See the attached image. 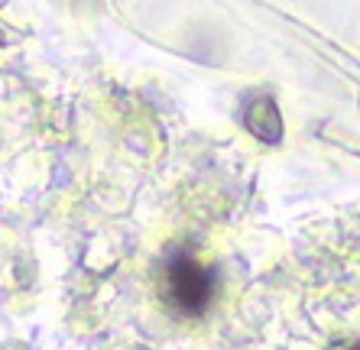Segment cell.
Here are the masks:
<instances>
[{"label": "cell", "instance_id": "1", "mask_svg": "<svg viewBox=\"0 0 360 350\" xmlns=\"http://www.w3.org/2000/svg\"><path fill=\"white\" fill-rule=\"evenodd\" d=\"M214 269L201 266L192 253L176 250L166 259V292L169 302L182 315H205L214 299Z\"/></svg>", "mask_w": 360, "mask_h": 350}, {"label": "cell", "instance_id": "2", "mask_svg": "<svg viewBox=\"0 0 360 350\" xmlns=\"http://www.w3.org/2000/svg\"><path fill=\"white\" fill-rule=\"evenodd\" d=\"M243 124L263 143H276L279 136H283V117H279V108L273 104V98L250 101L247 110H243Z\"/></svg>", "mask_w": 360, "mask_h": 350}, {"label": "cell", "instance_id": "3", "mask_svg": "<svg viewBox=\"0 0 360 350\" xmlns=\"http://www.w3.org/2000/svg\"><path fill=\"white\" fill-rule=\"evenodd\" d=\"M351 350H360V344H354V347H351Z\"/></svg>", "mask_w": 360, "mask_h": 350}]
</instances>
